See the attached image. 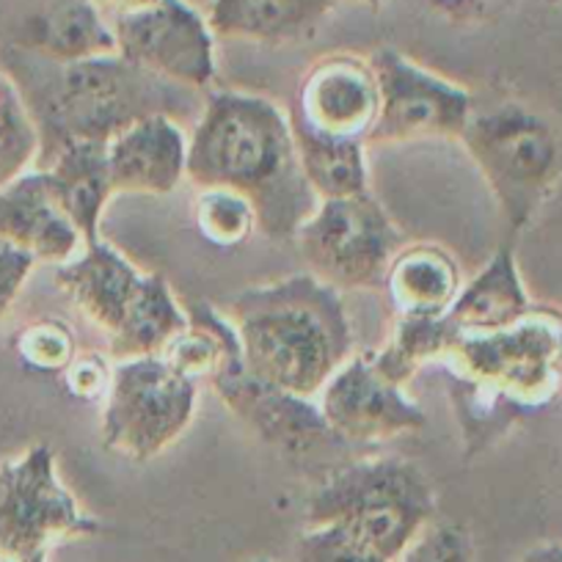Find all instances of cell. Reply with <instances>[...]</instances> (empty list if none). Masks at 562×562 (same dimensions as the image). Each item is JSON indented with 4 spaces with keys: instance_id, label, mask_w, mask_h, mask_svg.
I'll list each match as a JSON object with an SVG mask.
<instances>
[{
    "instance_id": "6da1fadb",
    "label": "cell",
    "mask_w": 562,
    "mask_h": 562,
    "mask_svg": "<svg viewBox=\"0 0 562 562\" xmlns=\"http://www.w3.org/2000/svg\"><path fill=\"white\" fill-rule=\"evenodd\" d=\"M186 180L246 199L257 232L293 240L321 199L306 182L290 116L276 102L243 91H210L188 135Z\"/></svg>"
},
{
    "instance_id": "7a4b0ae2",
    "label": "cell",
    "mask_w": 562,
    "mask_h": 562,
    "mask_svg": "<svg viewBox=\"0 0 562 562\" xmlns=\"http://www.w3.org/2000/svg\"><path fill=\"white\" fill-rule=\"evenodd\" d=\"M447 378L469 458L562 392V312L535 306L494 331L450 334L434 361Z\"/></svg>"
},
{
    "instance_id": "3957f363",
    "label": "cell",
    "mask_w": 562,
    "mask_h": 562,
    "mask_svg": "<svg viewBox=\"0 0 562 562\" xmlns=\"http://www.w3.org/2000/svg\"><path fill=\"white\" fill-rule=\"evenodd\" d=\"M9 61L12 72L7 75L40 133V169L72 140L108 144L153 113L186 124V119L199 116L196 105L204 102H199V91L135 67L119 53L56 64L12 47Z\"/></svg>"
},
{
    "instance_id": "277c9868",
    "label": "cell",
    "mask_w": 562,
    "mask_h": 562,
    "mask_svg": "<svg viewBox=\"0 0 562 562\" xmlns=\"http://www.w3.org/2000/svg\"><path fill=\"white\" fill-rule=\"evenodd\" d=\"M229 323L246 370L295 397L315 400L353 356L342 293L315 273L243 290L232 301Z\"/></svg>"
},
{
    "instance_id": "5b68a950",
    "label": "cell",
    "mask_w": 562,
    "mask_h": 562,
    "mask_svg": "<svg viewBox=\"0 0 562 562\" xmlns=\"http://www.w3.org/2000/svg\"><path fill=\"white\" fill-rule=\"evenodd\" d=\"M436 518L430 480L408 458H359L326 474L310 494L306 527L334 524L386 562Z\"/></svg>"
},
{
    "instance_id": "8992f818",
    "label": "cell",
    "mask_w": 562,
    "mask_h": 562,
    "mask_svg": "<svg viewBox=\"0 0 562 562\" xmlns=\"http://www.w3.org/2000/svg\"><path fill=\"white\" fill-rule=\"evenodd\" d=\"M513 232L538 218L562 177L557 130L521 102L474 105L461 138Z\"/></svg>"
},
{
    "instance_id": "52a82bcc",
    "label": "cell",
    "mask_w": 562,
    "mask_h": 562,
    "mask_svg": "<svg viewBox=\"0 0 562 562\" xmlns=\"http://www.w3.org/2000/svg\"><path fill=\"white\" fill-rule=\"evenodd\" d=\"M196 403L199 381L164 356L113 361L102 397V445L127 461H155L191 428Z\"/></svg>"
},
{
    "instance_id": "ba28073f",
    "label": "cell",
    "mask_w": 562,
    "mask_h": 562,
    "mask_svg": "<svg viewBox=\"0 0 562 562\" xmlns=\"http://www.w3.org/2000/svg\"><path fill=\"white\" fill-rule=\"evenodd\" d=\"M100 529L61 483L50 447L0 463V562H50L53 549Z\"/></svg>"
},
{
    "instance_id": "9c48e42d",
    "label": "cell",
    "mask_w": 562,
    "mask_h": 562,
    "mask_svg": "<svg viewBox=\"0 0 562 562\" xmlns=\"http://www.w3.org/2000/svg\"><path fill=\"white\" fill-rule=\"evenodd\" d=\"M293 240L310 273L339 293L381 290L389 262L403 246L400 229L372 193L321 199Z\"/></svg>"
},
{
    "instance_id": "30bf717a",
    "label": "cell",
    "mask_w": 562,
    "mask_h": 562,
    "mask_svg": "<svg viewBox=\"0 0 562 562\" xmlns=\"http://www.w3.org/2000/svg\"><path fill=\"white\" fill-rule=\"evenodd\" d=\"M378 80V113L364 147H397L411 140H458L474 111L472 91L422 69L394 47L370 56Z\"/></svg>"
},
{
    "instance_id": "8fae6325",
    "label": "cell",
    "mask_w": 562,
    "mask_h": 562,
    "mask_svg": "<svg viewBox=\"0 0 562 562\" xmlns=\"http://www.w3.org/2000/svg\"><path fill=\"white\" fill-rule=\"evenodd\" d=\"M124 61L193 91L213 89L215 34L188 0H155L153 7L108 18Z\"/></svg>"
},
{
    "instance_id": "7c38bea8",
    "label": "cell",
    "mask_w": 562,
    "mask_h": 562,
    "mask_svg": "<svg viewBox=\"0 0 562 562\" xmlns=\"http://www.w3.org/2000/svg\"><path fill=\"white\" fill-rule=\"evenodd\" d=\"M331 434L348 447H378L425 428V411L403 383L383 375L370 350H359L315 397Z\"/></svg>"
},
{
    "instance_id": "4fadbf2b",
    "label": "cell",
    "mask_w": 562,
    "mask_h": 562,
    "mask_svg": "<svg viewBox=\"0 0 562 562\" xmlns=\"http://www.w3.org/2000/svg\"><path fill=\"white\" fill-rule=\"evenodd\" d=\"M210 383L254 436L288 458H310L331 447H348L331 434L315 400L295 397L254 378L243 364L240 342L232 345L218 370L210 375Z\"/></svg>"
},
{
    "instance_id": "5bb4252c",
    "label": "cell",
    "mask_w": 562,
    "mask_h": 562,
    "mask_svg": "<svg viewBox=\"0 0 562 562\" xmlns=\"http://www.w3.org/2000/svg\"><path fill=\"white\" fill-rule=\"evenodd\" d=\"M378 113V80L370 58L356 53L321 56L301 78L290 116L334 138L364 144Z\"/></svg>"
},
{
    "instance_id": "9a60e30c",
    "label": "cell",
    "mask_w": 562,
    "mask_h": 562,
    "mask_svg": "<svg viewBox=\"0 0 562 562\" xmlns=\"http://www.w3.org/2000/svg\"><path fill=\"white\" fill-rule=\"evenodd\" d=\"M0 240L50 265L69 262L86 246L58 199L50 171L40 166L0 188Z\"/></svg>"
},
{
    "instance_id": "2e32d148",
    "label": "cell",
    "mask_w": 562,
    "mask_h": 562,
    "mask_svg": "<svg viewBox=\"0 0 562 562\" xmlns=\"http://www.w3.org/2000/svg\"><path fill=\"white\" fill-rule=\"evenodd\" d=\"M147 276L111 243L94 240L83 246L78 257L58 265L56 284L72 301L80 317L94 326L105 342H111L127 323Z\"/></svg>"
},
{
    "instance_id": "e0dca14e",
    "label": "cell",
    "mask_w": 562,
    "mask_h": 562,
    "mask_svg": "<svg viewBox=\"0 0 562 562\" xmlns=\"http://www.w3.org/2000/svg\"><path fill=\"white\" fill-rule=\"evenodd\" d=\"M186 124L153 113L108 140V171L113 193L166 196L186 180Z\"/></svg>"
},
{
    "instance_id": "ac0fdd59",
    "label": "cell",
    "mask_w": 562,
    "mask_h": 562,
    "mask_svg": "<svg viewBox=\"0 0 562 562\" xmlns=\"http://www.w3.org/2000/svg\"><path fill=\"white\" fill-rule=\"evenodd\" d=\"M9 42L14 50L56 64L116 53L108 14L94 0H31Z\"/></svg>"
},
{
    "instance_id": "d6986e66",
    "label": "cell",
    "mask_w": 562,
    "mask_h": 562,
    "mask_svg": "<svg viewBox=\"0 0 562 562\" xmlns=\"http://www.w3.org/2000/svg\"><path fill=\"white\" fill-rule=\"evenodd\" d=\"M339 0H210L207 23L221 40L288 45L306 40Z\"/></svg>"
},
{
    "instance_id": "ffe728a7",
    "label": "cell",
    "mask_w": 562,
    "mask_h": 562,
    "mask_svg": "<svg viewBox=\"0 0 562 562\" xmlns=\"http://www.w3.org/2000/svg\"><path fill=\"white\" fill-rule=\"evenodd\" d=\"M461 288L456 257L436 243H416L397 248L381 290L397 317H441Z\"/></svg>"
},
{
    "instance_id": "44dd1931",
    "label": "cell",
    "mask_w": 562,
    "mask_h": 562,
    "mask_svg": "<svg viewBox=\"0 0 562 562\" xmlns=\"http://www.w3.org/2000/svg\"><path fill=\"white\" fill-rule=\"evenodd\" d=\"M529 310H532V301L518 273L516 254L510 246H499L488 265L469 284H463L441 321H445L447 334L494 331V328L516 323Z\"/></svg>"
},
{
    "instance_id": "7402d4cb",
    "label": "cell",
    "mask_w": 562,
    "mask_h": 562,
    "mask_svg": "<svg viewBox=\"0 0 562 562\" xmlns=\"http://www.w3.org/2000/svg\"><path fill=\"white\" fill-rule=\"evenodd\" d=\"M42 169L50 171L53 186L64 210L78 226L83 243L100 240V221L113 196L111 171H108V144L97 140H72L58 149Z\"/></svg>"
},
{
    "instance_id": "603a6c76",
    "label": "cell",
    "mask_w": 562,
    "mask_h": 562,
    "mask_svg": "<svg viewBox=\"0 0 562 562\" xmlns=\"http://www.w3.org/2000/svg\"><path fill=\"white\" fill-rule=\"evenodd\" d=\"M290 116V113H288ZM295 153L306 182L317 199H339L370 193L364 144L356 138H334L290 116Z\"/></svg>"
},
{
    "instance_id": "cb8c5ba5",
    "label": "cell",
    "mask_w": 562,
    "mask_h": 562,
    "mask_svg": "<svg viewBox=\"0 0 562 562\" xmlns=\"http://www.w3.org/2000/svg\"><path fill=\"white\" fill-rule=\"evenodd\" d=\"M188 326L186 306L175 299L160 273H149L138 301L130 310L122 331L108 342L105 353L113 361L138 359V356H158L160 348Z\"/></svg>"
},
{
    "instance_id": "d4e9b609",
    "label": "cell",
    "mask_w": 562,
    "mask_h": 562,
    "mask_svg": "<svg viewBox=\"0 0 562 562\" xmlns=\"http://www.w3.org/2000/svg\"><path fill=\"white\" fill-rule=\"evenodd\" d=\"M40 133L14 80L0 69V188L34 169Z\"/></svg>"
},
{
    "instance_id": "484cf974",
    "label": "cell",
    "mask_w": 562,
    "mask_h": 562,
    "mask_svg": "<svg viewBox=\"0 0 562 562\" xmlns=\"http://www.w3.org/2000/svg\"><path fill=\"white\" fill-rule=\"evenodd\" d=\"M196 226L213 246H243L257 232V215L243 196L221 188L199 191Z\"/></svg>"
},
{
    "instance_id": "4316f807",
    "label": "cell",
    "mask_w": 562,
    "mask_h": 562,
    "mask_svg": "<svg viewBox=\"0 0 562 562\" xmlns=\"http://www.w3.org/2000/svg\"><path fill=\"white\" fill-rule=\"evenodd\" d=\"M14 350L25 367L42 372H64L69 361L78 356L75 334L69 331L67 323L53 321V317L29 323L14 337Z\"/></svg>"
},
{
    "instance_id": "83f0119b",
    "label": "cell",
    "mask_w": 562,
    "mask_h": 562,
    "mask_svg": "<svg viewBox=\"0 0 562 562\" xmlns=\"http://www.w3.org/2000/svg\"><path fill=\"white\" fill-rule=\"evenodd\" d=\"M290 562H386L378 551L356 540L345 529L334 524H315L304 527L295 540Z\"/></svg>"
},
{
    "instance_id": "f1b7e54d",
    "label": "cell",
    "mask_w": 562,
    "mask_h": 562,
    "mask_svg": "<svg viewBox=\"0 0 562 562\" xmlns=\"http://www.w3.org/2000/svg\"><path fill=\"white\" fill-rule=\"evenodd\" d=\"M472 535L452 521H430L400 551L394 562H472Z\"/></svg>"
},
{
    "instance_id": "f546056e",
    "label": "cell",
    "mask_w": 562,
    "mask_h": 562,
    "mask_svg": "<svg viewBox=\"0 0 562 562\" xmlns=\"http://www.w3.org/2000/svg\"><path fill=\"white\" fill-rule=\"evenodd\" d=\"M111 370L113 359L108 353H78L67 364L64 375V386L69 389V394L80 400H102L108 392V383H111Z\"/></svg>"
},
{
    "instance_id": "4dcf8cb0",
    "label": "cell",
    "mask_w": 562,
    "mask_h": 562,
    "mask_svg": "<svg viewBox=\"0 0 562 562\" xmlns=\"http://www.w3.org/2000/svg\"><path fill=\"white\" fill-rule=\"evenodd\" d=\"M36 257L25 248L0 240V317L14 306L18 295L23 293L31 270L36 268Z\"/></svg>"
},
{
    "instance_id": "1f68e13d",
    "label": "cell",
    "mask_w": 562,
    "mask_h": 562,
    "mask_svg": "<svg viewBox=\"0 0 562 562\" xmlns=\"http://www.w3.org/2000/svg\"><path fill=\"white\" fill-rule=\"evenodd\" d=\"M521 562H562V543H538L521 557Z\"/></svg>"
},
{
    "instance_id": "d6a6232c",
    "label": "cell",
    "mask_w": 562,
    "mask_h": 562,
    "mask_svg": "<svg viewBox=\"0 0 562 562\" xmlns=\"http://www.w3.org/2000/svg\"><path fill=\"white\" fill-rule=\"evenodd\" d=\"M97 7L111 18V14H122V12H135V9L153 7L155 0H94Z\"/></svg>"
},
{
    "instance_id": "836d02e7",
    "label": "cell",
    "mask_w": 562,
    "mask_h": 562,
    "mask_svg": "<svg viewBox=\"0 0 562 562\" xmlns=\"http://www.w3.org/2000/svg\"><path fill=\"white\" fill-rule=\"evenodd\" d=\"M339 3H342V0H339ZM345 3H350V7L367 9V12H378V9L383 7V0H345Z\"/></svg>"
},
{
    "instance_id": "e575fe53",
    "label": "cell",
    "mask_w": 562,
    "mask_h": 562,
    "mask_svg": "<svg viewBox=\"0 0 562 562\" xmlns=\"http://www.w3.org/2000/svg\"><path fill=\"white\" fill-rule=\"evenodd\" d=\"M441 9H452V12H458V9H467V7H474L477 0H436Z\"/></svg>"
},
{
    "instance_id": "d590c367",
    "label": "cell",
    "mask_w": 562,
    "mask_h": 562,
    "mask_svg": "<svg viewBox=\"0 0 562 562\" xmlns=\"http://www.w3.org/2000/svg\"><path fill=\"white\" fill-rule=\"evenodd\" d=\"M549 3H562V0H549Z\"/></svg>"
},
{
    "instance_id": "8d00e7d4",
    "label": "cell",
    "mask_w": 562,
    "mask_h": 562,
    "mask_svg": "<svg viewBox=\"0 0 562 562\" xmlns=\"http://www.w3.org/2000/svg\"><path fill=\"white\" fill-rule=\"evenodd\" d=\"M251 562H270V560H251Z\"/></svg>"
}]
</instances>
